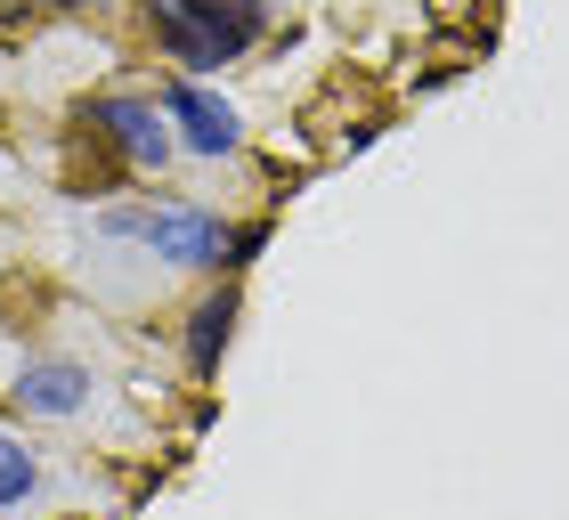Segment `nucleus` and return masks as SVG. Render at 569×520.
<instances>
[{"instance_id":"7ed1b4c3","label":"nucleus","mask_w":569,"mask_h":520,"mask_svg":"<svg viewBox=\"0 0 569 520\" xmlns=\"http://www.w3.org/2000/svg\"><path fill=\"white\" fill-rule=\"evenodd\" d=\"M90 122L122 147L131 171H163L171 163V130H163V114H154V98H98Z\"/></svg>"},{"instance_id":"0eeeda50","label":"nucleus","mask_w":569,"mask_h":520,"mask_svg":"<svg viewBox=\"0 0 569 520\" xmlns=\"http://www.w3.org/2000/svg\"><path fill=\"white\" fill-rule=\"evenodd\" d=\"M33 480H41L33 448H24L17 431H0V504H24V497H33Z\"/></svg>"},{"instance_id":"9d476101","label":"nucleus","mask_w":569,"mask_h":520,"mask_svg":"<svg viewBox=\"0 0 569 520\" xmlns=\"http://www.w3.org/2000/svg\"><path fill=\"white\" fill-rule=\"evenodd\" d=\"M0 17H24V0H0Z\"/></svg>"},{"instance_id":"423d86ee","label":"nucleus","mask_w":569,"mask_h":520,"mask_svg":"<svg viewBox=\"0 0 569 520\" xmlns=\"http://www.w3.org/2000/svg\"><path fill=\"white\" fill-rule=\"evenodd\" d=\"M228 333H237V284H220V293H212V301H196V318H188V367H196V374H212V367H220Z\"/></svg>"},{"instance_id":"6e6552de","label":"nucleus","mask_w":569,"mask_h":520,"mask_svg":"<svg viewBox=\"0 0 569 520\" xmlns=\"http://www.w3.org/2000/svg\"><path fill=\"white\" fill-rule=\"evenodd\" d=\"M261 244H269V228H261V220H252V228H228V269H244V260L261 252Z\"/></svg>"},{"instance_id":"39448f33","label":"nucleus","mask_w":569,"mask_h":520,"mask_svg":"<svg viewBox=\"0 0 569 520\" xmlns=\"http://www.w3.org/2000/svg\"><path fill=\"white\" fill-rule=\"evenodd\" d=\"M9 399L24 407V414H82V399H90V374L73 367V358H24V374H17V390Z\"/></svg>"},{"instance_id":"1a4fd4ad","label":"nucleus","mask_w":569,"mask_h":520,"mask_svg":"<svg viewBox=\"0 0 569 520\" xmlns=\"http://www.w3.org/2000/svg\"><path fill=\"white\" fill-rule=\"evenodd\" d=\"M41 9H98V0H41Z\"/></svg>"},{"instance_id":"20e7f679","label":"nucleus","mask_w":569,"mask_h":520,"mask_svg":"<svg viewBox=\"0 0 569 520\" xmlns=\"http://www.w3.org/2000/svg\"><path fill=\"white\" fill-rule=\"evenodd\" d=\"M163 122H179V147L188 154H237V107L228 98H212V90H196V82H171L163 90Z\"/></svg>"},{"instance_id":"f03ea898","label":"nucleus","mask_w":569,"mask_h":520,"mask_svg":"<svg viewBox=\"0 0 569 520\" xmlns=\"http://www.w3.org/2000/svg\"><path fill=\"white\" fill-rule=\"evenodd\" d=\"M154 9H171L188 33L212 49V58L228 66V58H244L252 41H261V24H269V9L261 0H154Z\"/></svg>"},{"instance_id":"f257e3e1","label":"nucleus","mask_w":569,"mask_h":520,"mask_svg":"<svg viewBox=\"0 0 569 520\" xmlns=\"http://www.w3.org/2000/svg\"><path fill=\"white\" fill-rule=\"evenodd\" d=\"M107 237H139L171 269H228V220L203 203H163V212H107Z\"/></svg>"}]
</instances>
